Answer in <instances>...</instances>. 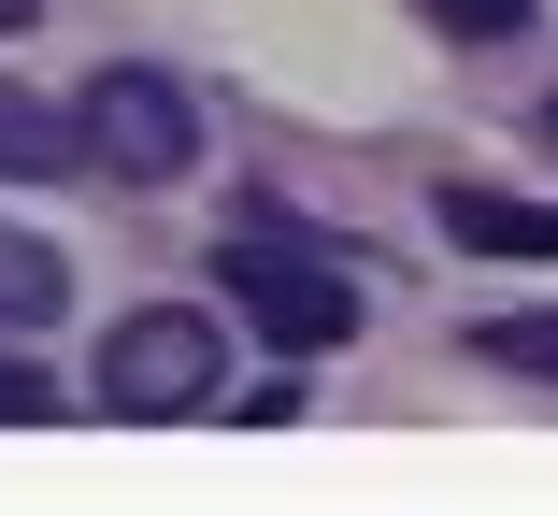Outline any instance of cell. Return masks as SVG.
<instances>
[{"instance_id":"cell-1","label":"cell","mask_w":558,"mask_h":516,"mask_svg":"<svg viewBox=\"0 0 558 516\" xmlns=\"http://www.w3.org/2000/svg\"><path fill=\"white\" fill-rule=\"evenodd\" d=\"M72 158H86V172H116V187H172V172L201 158V116H186V86H172V72L116 58V72L72 100Z\"/></svg>"},{"instance_id":"cell-2","label":"cell","mask_w":558,"mask_h":516,"mask_svg":"<svg viewBox=\"0 0 558 516\" xmlns=\"http://www.w3.org/2000/svg\"><path fill=\"white\" fill-rule=\"evenodd\" d=\"M215 273H230V301H244V316H258L287 359H315V345H344V331H359V287L329 273V259H301L272 216H258V230H230V259H215Z\"/></svg>"},{"instance_id":"cell-3","label":"cell","mask_w":558,"mask_h":516,"mask_svg":"<svg viewBox=\"0 0 558 516\" xmlns=\"http://www.w3.org/2000/svg\"><path fill=\"white\" fill-rule=\"evenodd\" d=\"M100 401H116V417H201L215 401V316H186V301L130 316L100 345Z\"/></svg>"},{"instance_id":"cell-4","label":"cell","mask_w":558,"mask_h":516,"mask_svg":"<svg viewBox=\"0 0 558 516\" xmlns=\"http://www.w3.org/2000/svg\"><path fill=\"white\" fill-rule=\"evenodd\" d=\"M444 230L473 259H558V201H501V187H444Z\"/></svg>"},{"instance_id":"cell-5","label":"cell","mask_w":558,"mask_h":516,"mask_svg":"<svg viewBox=\"0 0 558 516\" xmlns=\"http://www.w3.org/2000/svg\"><path fill=\"white\" fill-rule=\"evenodd\" d=\"M58 301H72V259H58L44 230H15V216H0V331H44Z\"/></svg>"},{"instance_id":"cell-6","label":"cell","mask_w":558,"mask_h":516,"mask_svg":"<svg viewBox=\"0 0 558 516\" xmlns=\"http://www.w3.org/2000/svg\"><path fill=\"white\" fill-rule=\"evenodd\" d=\"M0 172H72V116H44L29 86H0Z\"/></svg>"},{"instance_id":"cell-7","label":"cell","mask_w":558,"mask_h":516,"mask_svg":"<svg viewBox=\"0 0 558 516\" xmlns=\"http://www.w3.org/2000/svg\"><path fill=\"white\" fill-rule=\"evenodd\" d=\"M473 359H501V373H558V316H487Z\"/></svg>"},{"instance_id":"cell-8","label":"cell","mask_w":558,"mask_h":516,"mask_svg":"<svg viewBox=\"0 0 558 516\" xmlns=\"http://www.w3.org/2000/svg\"><path fill=\"white\" fill-rule=\"evenodd\" d=\"M429 29H459V44H501V29H530V0H429Z\"/></svg>"},{"instance_id":"cell-9","label":"cell","mask_w":558,"mask_h":516,"mask_svg":"<svg viewBox=\"0 0 558 516\" xmlns=\"http://www.w3.org/2000/svg\"><path fill=\"white\" fill-rule=\"evenodd\" d=\"M29 417H58V387H44L29 359H0V431H29Z\"/></svg>"},{"instance_id":"cell-10","label":"cell","mask_w":558,"mask_h":516,"mask_svg":"<svg viewBox=\"0 0 558 516\" xmlns=\"http://www.w3.org/2000/svg\"><path fill=\"white\" fill-rule=\"evenodd\" d=\"M29 15H44V0H0V29H29Z\"/></svg>"},{"instance_id":"cell-11","label":"cell","mask_w":558,"mask_h":516,"mask_svg":"<svg viewBox=\"0 0 558 516\" xmlns=\"http://www.w3.org/2000/svg\"><path fill=\"white\" fill-rule=\"evenodd\" d=\"M544 144H558V100H544Z\"/></svg>"}]
</instances>
